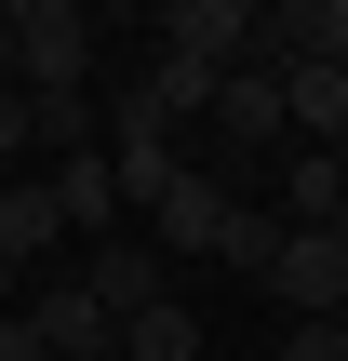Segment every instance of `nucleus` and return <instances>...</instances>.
I'll return each mask as SVG.
<instances>
[{
    "mask_svg": "<svg viewBox=\"0 0 348 361\" xmlns=\"http://www.w3.org/2000/svg\"><path fill=\"white\" fill-rule=\"evenodd\" d=\"M215 255H228V268H255V281H268V255H282V214H255V201H241V214H228V241H215Z\"/></svg>",
    "mask_w": 348,
    "mask_h": 361,
    "instance_id": "obj_15",
    "label": "nucleus"
},
{
    "mask_svg": "<svg viewBox=\"0 0 348 361\" xmlns=\"http://www.w3.org/2000/svg\"><path fill=\"white\" fill-rule=\"evenodd\" d=\"M148 107H161V121L215 107V67H201V54H161V67H148Z\"/></svg>",
    "mask_w": 348,
    "mask_h": 361,
    "instance_id": "obj_14",
    "label": "nucleus"
},
{
    "mask_svg": "<svg viewBox=\"0 0 348 361\" xmlns=\"http://www.w3.org/2000/svg\"><path fill=\"white\" fill-rule=\"evenodd\" d=\"M13 94H27V107H80V94H94V27H80V0H13Z\"/></svg>",
    "mask_w": 348,
    "mask_h": 361,
    "instance_id": "obj_1",
    "label": "nucleus"
},
{
    "mask_svg": "<svg viewBox=\"0 0 348 361\" xmlns=\"http://www.w3.org/2000/svg\"><path fill=\"white\" fill-rule=\"evenodd\" d=\"M0 94H13V0H0Z\"/></svg>",
    "mask_w": 348,
    "mask_h": 361,
    "instance_id": "obj_19",
    "label": "nucleus"
},
{
    "mask_svg": "<svg viewBox=\"0 0 348 361\" xmlns=\"http://www.w3.org/2000/svg\"><path fill=\"white\" fill-rule=\"evenodd\" d=\"M268 295H282L295 322H348V241H335V228H282Z\"/></svg>",
    "mask_w": 348,
    "mask_h": 361,
    "instance_id": "obj_3",
    "label": "nucleus"
},
{
    "mask_svg": "<svg viewBox=\"0 0 348 361\" xmlns=\"http://www.w3.org/2000/svg\"><path fill=\"white\" fill-rule=\"evenodd\" d=\"M40 188H54V214H67L80 241H107V228H121V174H107V147H80V161H54Z\"/></svg>",
    "mask_w": 348,
    "mask_h": 361,
    "instance_id": "obj_9",
    "label": "nucleus"
},
{
    "mask_svg": "<svg viewBox=\"0 0 348 361\" xmlns=\"http://www.w3.org/2000/svg\"><path fill=\"white\" fill-rule=\"evenodd\" d=\"M282 361H348V322H295V335H282Z\"/></svg>",
    "mask_w": 348,
    "mask_h": 361,
    "instance_id": "obj_16",
    "label": "nucleus"
},
{
    "mask_svg": "<svg viewBox=\"0 0 348 361\" xmlns=\"http://www.w3.org/2000/svg\"><path fill=\"white\" fill-rule=\"evenodd\" d=\"M121 361H201V322L161 295V308H134V322H121Z\"/></svg>",
    "mask_w": 348,
    "mask_h": 361,
    "instance_id": "obj_13",
    "label": "nucleus"
},
{
    "mask_svg": "<svg viewBox=\"0 0 348 361\" xmlns=\"http://www.w3.org/2000/svg\"><path fill=\"white\" fill-rule=\"evenodd\" d=\"M255 27H268L255 0H174V13H161V54H201V67L228 80V67H255Z\"/></svg>",
    "mask_w": 348,
    "mask_h": 361,
    "instance_id": "obj_4",
    "label": "nucleus"
},
{
    "mask_svg": "<svg viewBox=\"0 0 348 361\" xmlns=\"http://www.w3.org/2000/svg\"><path fill=\"white\" fill-rule=\"evenodd\" d=\"M228 214H241V201H228L215 174H174V188L148 201V255H215V241H228Z\"/></svg>",
    "mask_w": 348,
    "mask_h": 361,
    "instance_id": "obj_5",
    "label": "nucleus"
},
{
    "mask_svg": "<svg viewBox=\"0 0 348 361\" xmlns=\"http://www.w3.org/2000/svg\"><path fill=\"white\" fill-rule=\"evenodd\" d=\"M255 54L268 67H348V0H282L255 27Z\"/></svg>",
    "mask_w": 348,
    "mask_h": 361,
    "instance_id": "obj_6",
    "label": "nucleus"
},
{
    "mask_svg": "<svg viewBox=\"0 0 348 361\" xmlns=\"http://www.w3.org/2000/svg\"><path fill=\"white\" fill-rule=\"evenodd\" d=\"M215 134H228V147H282V134H295V121H282V67H268V54L215 80Z\"/></svg>",
    "mask_w": 348,
    "mask_h": 361,
    "instance_id": "obj_7",
    "label": "nucleus"
},
{
    "mask_svg": "<svg viewBox=\"0 0 348 361\" xmlns=\"http://www.w3.org/2000/svg\"><path fill=\"white\" fill-rule=\"evenodd\" d=\"M0 147H27V94H0Z\"/></svg>",
    "mask_w": 348,
    "mask_h": 361,
    "instance_id": "obj_18",
    "label": "nucleus"
},
{
    "mask_svg": "<svg viewBox=\"0 0 348 361\" xmlns=\"http://www.w3.org/2000/svg\"><path fill=\"white\" fill-rule=\"evenodd\" d=\"M27 335H40V361H121V322L94 308V281H80V268H54V281L27 295Z\"/></svg>",
    "mask_w": 348,
    "mask_h": 361,
    "instance_id": "obj_2",
    "label": "nucleus"
},
{
    "mask_svg": "<svg viewBox=\"0 0 348 361\" xmlns=\"http://www.w3.org/2000/svg\"><path fill=\"white\" fill-rule=\"evenodd\" d=\"M0 322H13V268H0Z\"/></svg>",
    "mask_w": 348,
    "mask_h": 361,
    "instance_id": "obj_20",
    "label": "nucleus"
},
{
    "mask_svg": "<svg viewBox=\"0 0 348 361\" xmlns=\"http://www.w3.org/2000/svg\"><path fill=\"white\" fill-rule=\"evenodd\" d=\"M335 241H348V214H335Z\"/></svg>",
    "mask_w": 348,
    "mask_h": 361,
    "instance_id": "obj_21",
    "label": "nucleus"
},
{
    "mask_svg": "<svg viewBox=\"0 0 348 361\" xmlns=\"http://www.w3.org/2000/svg\"><path fill=\"white\" fill-rule=\"evenodd\" d=\"M282 121L295 134H348V67H282Z\"/></svg>",
    "mask_w": 348,
    "mask_h": 361,
    "instance_id": "obj_12",
    "label": "nucleus"
},
{
    "mask_svg": "<svg viewBox=\"0 0 348 361\" xmlns=\"http://www.w3.org/2000/svg\"><path fill=\"white\" fill-rule=\"evenodd\" d=\"M67 241V214H54V188H0V268H40Z\"/></svg>",
    "mask_w": 348,
    "mask_h": 361,
    "instance_id": "obj_11",
    "label": "nucleus"
},
{
    "mask_svg": "<svg viewBox=\"0 0 348 361\" xmlns=\"http://www.w3.org/2000/svg\"><path fill=\"white\" fill-rule=\"evenodd\" d=\"M0 361H40V335H27V308H13V322H0Z\"/></svg>",
    "mask_w": 348,
    "mask_h": 361,
    "instance_id": "obj_17",
    "label": "nucleus"
},
{
    "mask_svg": "<svg viewBox=\"0 0 348 361\" xmlns=\"http://www.w3.org/2000/svg\"><path fill=\"white\" fill-rule=\"evenodd\" d=\"M282 201H295V228H335L348 214V161L335 147H282Z\"/></svg>",
    "mask_w": 348,
    "mask_h": 361,
    "instance_id": "obj_10",
    "label": "nucleus"
},
{
    "mask_svg": "<svg viewBox=\"0 0 348 361\" xmlns=\"http://www.w3.org/2000/svg\"><path fill=\"white\" fill-rule=\"evenodd\" d=\"M80 281H94V308H107V322H134V308H161V295H174L148 241H94V255H80Z\"/></svg>",
    "mask_w": 348,
    "mask_h": 361,
    "instance_id": "obj_8",
    "label": "nucleus"
}]
</instances>
